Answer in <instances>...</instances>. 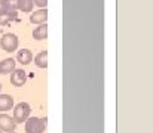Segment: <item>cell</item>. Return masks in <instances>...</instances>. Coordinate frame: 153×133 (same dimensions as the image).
I'll return each instance as SVG.
<instances>
[{
  "instance_id": "7",
  "label": "cell",
  "mask_w": 153,
  "mask_h": 133,
  "mask_svg": "<svg viewBox=\"0 0 153 133\" xmlns=\"http://www.w3.org/2000/svg\"><path fill=\"white\" fill-rule=\"evenodd\" d=\"M15 70V61L12 58H6L0 62V74H10Z\"/></svg>"
},
{
  "instance_id": "8",
  "label": "cell",
  "mask_w": 153,
  "mask_h": 133,
  "mask_svg": "<svg viewBox=\"0 0 153 133\" xmlns=\"http://www.w3.org/2000/svg\"><path fill=\"white\" fill-rule=\"evenodd\" d=\"M16 59L19 64L22 65H28L31 61H33V55L28 49H22V50H18V55H16Z\"/></svg>"
},
{
  "instance_id": "5",
  "label": "cell",
  "mask_w": 153,
  "mask_h": 133,
  "mask_svg": "<svg viewBox=\"0 0 153 133\" xmlns=\"http://www.w3.org/2000/svg\"><path fill=\"white\" fill-rule=\"evenodd\" d=\"M25 82H27V74H25V71L15 68V70L10 73V83H12L13 86L21 87V86H24Z\"/></svg>"
},
{
  "instance_id": "6",
  "label": "cell",
  "mask_w": 153,
  "mask_h": 133,
  "mask_svg": "<svg viewBox=\"0 0 153 133\" xmlns=\"http://www.w3.org/2000/svg\"><path fill=\"white\" fill-rule=\"evenodd\" d=\"M48 19V13H46V9H40V10H36L33 15H30V22L33 24H45Z\"/></svg>"
},
{
  "instance_id": "19",
  "label": "cell",
  "mask_w": 153,
  "mask_h": 133,
  "mask_svg": "<svg viewBox=\"0 0 153 133\" xmlns=\"http://www.w3.org/2000/svg\"><path fill=\"white\" fill-rule=\"evenodd\" d=\"M10 133H15V132H10Z\"/></svg>"
},
{
  "instance_id": "18",
  "label": "cell",
  "mask_w": 153,
  "mask_h": 133,
  "mask_svg": "<svg viewBox=\"0 0 153 133\" xmlns=\"http://www.w3.org/2000/svg\"><path fill=\"white\" fill-rule=\"evenodd\" d=\"M0 133H3V132H1V130H0Z\"/></svg>"
},
{
  "instance_id": "13",
  "label": "cell",
  "mask_w": 153,
  "mask_h": 133,
  "mask_svg": "<svg viewBox=\"0 0 153 133\" xmlns=\"http://www.w3.org/2000/svg\"><path fill=\"white\" fill-rule=\"evenodd\" d=\"M33 0H18V10L31 12L33 10Z\"/></svg>"
},
{
  "instance_id": "10",
  "label": "cell",
  "mask_w": 153,
  "mask_h": 133,
  "mask_svg": "<svg viewBox=\"0 0 153 133\" xmlns=\"http://www.w3.org/2000/svg\"><path fill=\"white\" fill-rule=\"evenodd\" d=\"M46 34H48V27H46V24H40V25L36 27L34 31H33V37H34L36 40H43V39H46Z\"/></svg>"
},
{
  "instance_id": "2",
  "label": "cell",
  "mask_w": 153,
  "mask_h": 133,
  "mask_svg": "<svg viewBox=\"0 0 153 133\" xmlns=\"http://www.w3.org/2000/svg\"><path fill=\"white\" fill-rule=\"evenodd\" d=\"M30 105L27 104V102H19L16 107H15V109H13V121L18 124V123H22V121H25L28 117H30Z\"/></svg>"
},
{
  "instance_id": "12",
  "label": "cell",
  "mask_w": 153,
  "mask_h": 133,
  "mask_svg": "<svg viewBox=\"0 0 153 133\" xmlns=\"http://www.w3.org/2000/svg\"><path fill=\"white\" fill-rule=\"evenodd\" d=\"M18 16H16V10H9L6 13H1L0 15V25H6L9 24L10 21H15Z\"/></svg>"
},
{
  "instance_id": "9",
  "label": "cell",
  "mask_w": 153,
  "mask_h": 133,
  "mask_svg": "<svg viewBox=\"0 0 153 133\" xmlns=\"http://www.w3.org/2000/svg\"><path fill=\"white\" fill-rule=\"evenodd\" d=\"M13 107V98L10 95H0V111H9Z\"/></svg>"
},
{
  "instance_id": "1",
  "label": "cell",
  "mask_w": 153,
  "mask_h": 133,
  "mask_svg": "<svg viewBox=\"0 0 153 133\" xmlns=\"http://www.w3.org/2000/svg\"><path fill=\"white\" fill-rule=\"evenodd\" d=\"M46 129V117H28L25 120V132L27 133H45Z\"/></svg>"
},
{
  "instance_id": "11",
  "label": "cell",
  "mask_w": 153,
  "mask_h": 133,
  "mask_svg": "<svg viewBox=\"0 0 153 133\" xmlns=\"http://www.w3.org/2000/svg\"><path fill=\"white\" fill-rule=\"evenodd\" d=\"M34 64H36L39 68H46V67H48V53H46V50H43V52H40L39 55H36Z\"/></svg>"
},
{
  "instance_id": "3",
  "label": "cell",
  "mask_w": 153,
  "mask_h": 133,
  "mask_svg": "<svg viewBox=\"0 0 153 133\" xmlns=\"http://www.w3.org/2000/svg\"><path fill=\"white\" fill-rule=\"evenodd\" d=\"M0 46H1V49L4 50V52H15L16 49H18V37L15 36V34H10V33H7V34H4L3 37H1V40H0Z\"/></svg>"
},
{
  "instance_id": "4",
  "label": "cell",
  "mask_w": 153,
  "mask_h": 133,
  "mask_svg": "<svg viewBox=\"0 0 153 133\" xmlns=\"http://www.w3.org/2000/svg\"><path fill=\"white\" fill-rule=\"evenodd\" d=\"M15 129H16V123L13 121V118L6 114H0V130L10 133L15 132Z\"/></svg>"
},
{
  "instance_id": "15",
  "label": "cell",
  "mask_w": 153,
  "mask_h": 133,
  "mask_svg": "<svg viewBox=\"0 0 153 133\" xmlns=\"http://www.w3.org/2000/svg\"><path fill=\"white\" fill-rule=\"evenodd\" d=\"M9 10H16L18 9V0H7Z\"/></svg>"
},
{
  "instance_id": "16",
  "label": "cell",
  "mask_w": 153,
  "mask_h": 133,
  "mask_svg": "<svg viewBox=\"0 0 153 133\" xmlns=\"http://www.w3.org/2000/svg\"><path fill=\"white\" fill-rule=\"evenodd\" d=\"M33 4L39 6V7H46V0H33Z\"/></svg>"
},
{
  "instance_id": "17",
  "label": "cell",
  "mask_w": 153,
  "mask_h": 133,
  "mask_svg": "<svg viewBox=\"0 0 153 133\" xmlns=\"http://www.w3.org/2000/svg\"><path fill=\"white\" fill-rule=\"evenodd\" d=\"M0 90H1V83H0Z\"/></svg>"
},
{
  "instance_id": "14",
  "label": "cell",
  "mask_w": 153,
  "mask_h": 133,
  "mask_svg": "<svg viewBox=\"0 0 153 133\" xmlns=\"http://www.w3.org/2000/svg\"><path fill=\"white\" fill-rule=\"evenodd\" d=\"M9 12V6H7V0H0V15Z\"/></svg>"
}]
</instances>
